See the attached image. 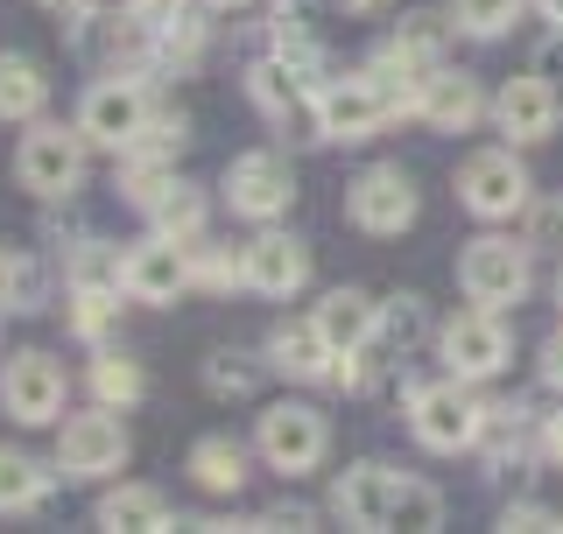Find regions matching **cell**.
<instances>
[{"mask_svg": "<svg viewBox=\"0 0 563 534\" xmlns=\"http://www.w3.org/2000/svg\"><path fill=\"white\" fill-rule=\"evenodd\" d=\"M387 113H401V92L380 78V70H360V78H331L317 92V127L331 141H366L387 127Z\"/></svg>", "mask_w": 563, "mask_h": 534, "instance_id": "6da1fadb", "label": "cell"}, {"mask_svg": "<svg viewBox=\"0 0 563 534\" xmlns=\"http://www.w3.org/2000/svg\"><path fill=\"white\" fill-rule=\"evenodd\" d=\"M409 415H416V436L430 443V450H465V443H479L486 408L472 401V387L451 372V380H437V387H416Z\"/></svg>", "mask_w": 563, "mask_h": 534, "instance_id": "7a4b0ae2", "label": "cell"}, {"mask_svg": "<svg viewBox=\"0 0 563 534\" xmlns=\"http://www.w3.org/2000/svg\"><path fill=\"white\" fill-rule=\"evenodd\" d=\"M457 281H465L472 302L507 310V302L528 296V246H515V240H472L465 260H457Z\"/></svg>", "mask_w": 563, "mask_h": 534, "instance_id": "3957f363", "label": "cell"}, {"mask_svg": "<svg viewBox=\"0 0 563 534\" xmlns=\"http://www.w3.org/2000/svg\"><path fill=\"white\" fill-rule=\"evenodd\" d=\"M324 443H331L324 415H317V408H303V401H282V408H268V415H261V457H268L275 471H289V478L324 465Z\"/></svg>", "mask_w": 563, "mask_h": 534, "instance_id": "277c9868", "label": "cell"}, {"mask_svg": "<svg viewBox=\"0 0 563 534\" xmlns=\"http://www.w3.org/2000/svg\"><path fill=\"white\" fill-rule=\"evenodd\" d=\"M0 408H8L14 422H29V430L57 422V408H64V366L49 359V352H14L8 372H0Z\"/></svg>", "mask_w": 563, "mask_h": 534, "instance_id": "5b68a950", "label": "cell"}, {"mask_svg": "<svg viewBox=\"0 0 563 534\" xmlns=\"http://www.w3.org/2000/svg\"><path fill=\"white\" fill-rule=\"evenodd\" d=\"M444 359L457 380H493V372L507 366V324H500V310H465V316H451L444 324Z\"/></svg>", "mask_w": 563, "mask_h": 534, "instance_id": "8992f818", "label": "cell"}, {"mask_svg": "<svg viewBox=\"0 0 563 534\" xmlns=\"http://www.w3.org/2000/svg\"><path fill=\"white\" fill-rule=\"evenodd\" d=\"M457 198L479 211V219H515L528 204V169L507 148H486V155L465 163V176H457Z\"/></svg>", "mask_w": 563, "mask_h": 534, "instance_id": "52a82bcc", "label": "cell"}, {"mask_svg": "<svg viewBox=\"0 0 563 534\" xmlns=\"http://www.w3.org/2000/svg\"><path fill=\"white\" fill-rule=\"evenodd\" d=\"M22 183L35 190V198H64V190H78L85 176V134H64V127H35L22 141Z\"/></svg>", "mask_w": 563, "mask_h": 534, "instance_id": "ba28073f", "label": "cell"}, {"mask_svg": "<svg viewBox=\"0 0 563 534\" xmlns=\"http://www.w3.org/2000/svg\"><path fill=\"white\" fill-rule=\"evenodd\" d=\"M57 465L64 478H106L128 465V430L113 415H70L57 436Z\"/></svg>", "mask_w": 563, "mask_h": 534, "instance_id": "9c48e42d", "label": "cell"}, {"mask_svg": "<svg viewBox=\"0 0 563 534\" xmlns=\"http://www.w3.org/2000/svg\"><path fill=\"white\" fill-rule=\"evenodd\" d=\"M120 289L134 302H176V289H190V240H148L120 260Z\"/></svg>", "mask_w": 563, "mask_h": 534, "instance_id": "30bf717a", "label": "cell"}, {"mask_svg": "<svg viewBox=\"0 0 563 534\" xmlns=\"http://www.w3.org/2000/svg\"><path fill=\"white\" fill-rule=\"evenodd\" d=\"M148 127V99H141V85L128 78H106L85 92V113H78V134L99 141V148H128V141Z\"/></svg>", "mask_w": 563, "mask_h": 534, "instance_id": "8fae6325", "label": "cell"}, {"mask_svg": "<svg viewBox=\"0 0 563 534\" xmlns=\"http://www.w3.org/2000/svg\"><path fill=\"white\" fill-rule=\"evenodd\" d=\"M493 120H500V134H515L521 148L550 141V134H556V120H563L556 85L542 78V70H528V78H507V92L493 99Z\"/></svg>", "mask_w": 563, "mask_h": 534, "instance_id": "7c38bea8", "label": "cell"}, {"mask_svg": "<svg viewBox=\"0 0 563 534\" xmlns=\"http://www.w3.org/2000/svg\"><path fill=\"white\" fill-rule=\"evenodd\" d=\"M225 198H233V211H246V219H275V211H289L296 198V176L282 155H240L233 169H225Z\"/></svg>", "mask_w": 563, "mask_h": 534, "instance_id": "4fadbf2b", "label": "cell"}, {"mask_svg": "<svg viewBox=\"0 0 563 534\" xmlns=\"http://www.w3.org/2000/svg\"><path fill=\"white\" fill-rule=\"evenodd\" d=\"M352 225L360 233H401V225H416V183L401 169H366L352 183Z\"/></svg>", "mask_w": 563, "mask_h": 534, "instance_id": "5bb4252c", "label": "cell"}, {"mask_svg": "<svg viewBox=\"0 0 563 534\" xmlns=\"http://www.w3.org/2000/svg\"><path fill=\"white\" fill-rule=\"evenodd\" d=\"M395 492H401V471L360 465L331 486V513H339L345 527H395Z\"/></svg>", "mask_w": 563, "mask_h": 534, "instance_id": "9a60e30c", "label": "cell"}, {"mask_svg": "<svg viewBox=\"0 0 563 534\" xmlns=\"http://www.w3.org/2000/svg\"><path fill=\"white\" fill-rule=\"evenodd\" d=\"M240 275H246V289H261V296H289V289L310 281V254H303V240H289V233H261L240 254Z\"/></svg>", "mask_w": 563, "mask_h": 534, "instance_id": "2e32d148", "label": "cell"}, {"mask_svg": "<svg viewBox=\"0 0 563 534\" xmlns=\"http://www.w3.org/2000/svg\"><path fill=\"white\" fill-rule=\"evenodd\" d=\"M317 337H324L331 352H366L380 337V302L360 296V289H331L324 302H317Z\"/></svg>", "mask_w": 563, "mask_h": 534, "instance_id": "e0dca14e", "label": "cell"}, {"mask_svg": "<svg viewBox=\"0 0 563 534\" xmlns=\"http://www.w3.org/2000/svg\"><path fill=\"white\" fill-rule=\"evenodd\" d=\"M479 85H472L465 78V70H437V78L430 85H422V99H416V113L422 120H430V127L437 134H465L472 127V120H479Z\"/></svg>", "mask_w": 563, "mask_h": 534, "instance_id": "ac0fdd59", "label": "cell"}, {"mask_svg": "<svg viewBox=\"0 0 563 534\" xmlns=\"http://www.w3.org/2000/svg\"><path fill=\"white\" fill-rule=\"evenodd\" d=\"M148 22H134V14H128V22H120V14H92V22H85V35H78V43H85V57H99V64H141V49H148Z\"/></svg>", "mask_w": 563, "mask_h": 534, "instance_id": "d6986e66", "label": "cell"}, {"mask_svg": "<svg viewBox=\"0 0 563 534\" xmlns=\"http://www.w3.org/2000/svg\"><path fill=\"white\" fill-rule=\"evenodd\" d=\"M246 85H254V105H261V113H275V120H289L303 99H317V85H310V78H303V70H296L289 57L254 64V78H246Z\"/></svg>", "mask_w": 563, "mask_h": 534, "instance_id": "ffe728a7", "label": "cell"}, {"mask_svg": "<svg viewBox=\"0 0 563 534\" xmlns=\"http://www.w3.org/2000/svg\"><path fill=\"white\" fill-rule=\"evenodd\" d=\"M99 527H134V534L169 527V500L155 486H120V492H106V500H99Z\"/></svg>", "mask_w": 563, "mask_h": 534, "instance_id": "44dd1931", "label": "cell"}, {"mask_svg": "<svg viewBox=\"0 0 563 534\" xmlns=\"http://www.w3.org/2000/svg\"><path fill=\"white\" fill-rule=\"evenodd\" d=\"M190 478H198L205 492H240L246 486V450L233 436H205L198 450H190Z\"/></svg>", "mask_w": 563, "mask_h": 534, "instance_id": "7402d4cb", "label": "cell"}, {"mask_svg": "<svg viewBox=\"0 0 563 534\" xmlns=\"http://www.w3.org/2000/svg\"><path fill=\"white\" fill-rule=\"evenodd\" d=\"M49 99L43 70H35L29 57H0V120H35Z\"/></svg>", "mask_w": 563, "mask_h": 534, "instance_id": "603a6c76", "label": "cell"}, {"mask_svg": "<svg viewBox=\"0 0 563 534\" xmlns=\"http://www.w3.org/2000/svg\"><path fill=\"white\" fill-rule=\"evenodd\" d=\"M49 500V471L22 450H0V513H29Z\"/></svg>", "mask_w": 563, "mask_h": 534, "instance_id": "cb8c5ba5", "label": "cell"}, {"mask_svg": "<svg viewBox=\"0 0 563 534\" xmlns=\"http://www.w3.org/2000/svg\"><path fill=\"white\" fill-rule=\"evenodd\" d=\"M148 219L163 225L169 240H198V233H205V198H198V183H176V176H169L163 198L148 204Z\"/></svg>", "mask_w": 563, "mask_h": 534, "instance_id": "d4e9b609", "label": "cell"}, {"mask_svg": "<svg viewBox=\"0 0 563 534\" xmlns=\"http://www.w3.org/2000/svg\"><path fill=\"white\" fill-rule=\"evenodd\" d=\"M268 352H275L282 372H296V380H324V366H331V345L317 337V324L310 331H275Z\"/></svg>", "mask_w": 563, "mask_h": 534, "instance_id": "484cf974", "label": "cell"}, {"mask_svg": "<svg viewBox=\"0 0 563 534\" xmlns=\"http://www.w3.org/2000/svg\"><path fill=\"white\" fill-rule=\"evenodd\" d=\"M521 14V0H451V22L465 35H507Z\"/></svg>", "mask_w": 563, "mask_h": 534, "instance_id": "4316f807", "label": "cell"}, {"mask_svg": "<svg viewBox=\"0 0 563 534\" xmlns=\"http://www.w3.org/2000/svg\"><path fill=\"white\" fill-rule=\"evenodd\" d=\"M0 302L8 310H35L43 302V275H35L29 254H0Z\"/></svg>", "mask_w": 563, "mask_h": 534, "instance_id": "83f0119b", "label": "cell"}, {"mask_svg": "<svg viewBox=\"0 0 563 534\" xmlns=\"http://www.w3.org/2000/svg\"><path fill=\"white\" fill-rule=\"evenodd\" d=\"M422 331H430V316H422V302H416V296H395V302L380 310V337H387V345L416 352V345H422Z\"/></svg>", "mask_w": 563, "mask_h": 534, "instance_id": "f1b7e54d", "label": "cell"}, {"mask_svg": "<svg viewBox=\"0 0 563 534\" xmlns=\"http://www.w3.org/2000/svg\"><path fill=\"white\" fill-rule=\"evenodd\" d=\"M437 521H444V492L401 478V492H395V527H437Z\"/></svg>", "mask_w": 563, "mask_h": 534, "instance_id": "f546056e", "label": "cell"}, {"mask_svg": "<svg viewBox=\"0 0 563 534\" xmlns=\"http://www.w3.org/2000/svg\"><path fill=\"white\" fill-rule=\"evenodd\" d=\"M92 394H99L106 408H113V401L128 408V401L141 394V366H134V359H99V366H92Z\"/></svg>", "mask_w": 563, "mask_h": 534, "instance_id": "4dcf8cb0", "label": "cell"}, {"mask_svg": "<svg viewBox=\"0 0 563 534\" xmlns=\"http://www.w3.org/2000/svg\"><path fill=\"white\" fill-rule=\"evenodd\" d=\"M113 316H120V302L106 296V289H78V310H70V324H78L85 337H99L106 324H113Z\"/></svg>", "mask_w": 563, "mask_h": 534, "instance_id": "1f68e13d", "label": "cell"}, {"mask_svg": "<svg viewBox=\"0 0 563 534\" xmlns=\"http://www.w3.org/2000/svg\"><path fill=\"white\" fill-rule=\"evenodd\" d=\"M205 380H211V394H246V387H254V366H240V352H219V359L205 366Z\"/></svg>", "mask_w": 563, "mask_h": 534, "instance_id": "d6a6232c", "label": "cell"}, {"mask_svg": "<svg viewBox=\"0 0 563 534\" xmlns=\"http://www.w3.org/2000/svg\"><path fill=\"white\" fill-rule=\"evenodd\" d=\"M528 246H556L563 254V198H542L528 211Z\"/></svg>", "mask_w": 563, "mask_h": 534, "instance_id": "836d02e7", "label": "cell"}, {"mask_svg": "<svg viewBox=\"0 0 563 534\" xmlns=\"http://www.w3.org/2000/svg\"><path fill=\"white\" fill-rule=\"evenodd\" d=\"M128 14H134V22H148V29H163V22L184 14V0H128Z\"/></svg>", "mask_w": 563, "mask_h": 534, "instance_id": "e575fe53", "label": "cell"}, {"mask_svg": "<svg viewBox=\"0 0 563 534\" xmlns=\"http://www.w3.org/2000/svg\"><path fill=\"white\" fill-rule=\"evenodd\" d=\"M310 521H317V513H310V507H289V500L261 513V527H310Z\"/></svg>", "mask_w": 563, "mask_h": 534, "instance_id": "d590c367", "label": "cell"}, {"mask_svg": "<svg viewBox=\"0 0 563 534\" xmlns=\"http://www.w3.org/2000/svg\"><path fill=\"white\" fill-rule=\"evenodd\" d=\"M507 527H536V534H550V527H563V521H556L550 507H515V513H507Z\"/></svg>", "mask_w": 563, "mask_h": 534, "instance_id": "8d00e7d4", "label": "cell"}, {"mask_svg": "<svg viewBox=\"0 0 563 534\" xmlns=\"http://www.w3.org/2000/svg\"><path fill=\"white\" fill-rule=\"evenodd\" d=\"M542 380H556V387H563V331L550 337V345H542Z\"/></svg>", "mask_w": 563, "mask_h": 534, "instance_id": "74e56055", "label": "cell"}, {"mask_svg": "<svg viewBox=\"0 0 563 534\" xmlns=\"http://www.w3.org/2000/svg\"><path fill=\"white\" fill-rule=\"evenodd\" d=\"M550 457L563 465V415H550Z\"/></svg>", "mask_w": 563, "mask_h": 534, "instance_id": "f35d334b", "label": "cell"}, {"mask_svg": "<svg viewBox=\"0 0 563 534\" xmlns=\"http://www.w3.org/2000/svg\"><path fill=\"white\" fill-rule=\"evenodd\" d=\"M43 8H57V14H85L92 0H43Z\"/></svg>", "mask_w": 563, "mask_h": 534, "instance_id": "ab89813d", "label": "cell"}, {"mask_svg": "<svg viewBox=\"0 0 563 534\" xmlns=\"http://www.w3.org/2000/svg\"><path fill=\"white\" fill-rule=\"evenodd\" d=\"M345 14H374V8H387V0H339Z\"/></svg>", "mask_w": 563, "mask_h": 534, "instance_id": "60d3db41", "label": "cell"}, {"mask_svg": "<svg viewBox=\"0 0 563 534\" xmlns=\"http://www.w3.org/2000/svg\"><path fill=\"white\" fill-rule=\"evenodd\" d=\"M542 8H550V22H556V29H563V0H542Z\"/></svg>", "mask_w": 563, "mask_h": 534, "instance_id": "b9f144b4", "label": "cell"}, {"mask_svg": "<svg viewBox=\"0 0 563 534\" xmlns=\"http://www.w3.org/2000/svg\"><path fill=\"white\" fill-rule=\"evenodd\" d=\"M556 296H563V275H556Z\"/></svg>", "mask_w": 563, "mask_h": 534, "instance_id": "7bdbcfd3", "label": "cell"}, {"mask_svg": "<svg viewBox=\"0 0 563 534\" xmlns=\"http://www.w3.org/2000/svg\"><path fill=\"white\" fill-rule=\"evenodd\" d=\"M219 8H225V0H219Z\"/></svg>", "mask_w": 563, "mask_h": 534, "instance_id": "ee69618b", "label": "cell"}]
</instances>
